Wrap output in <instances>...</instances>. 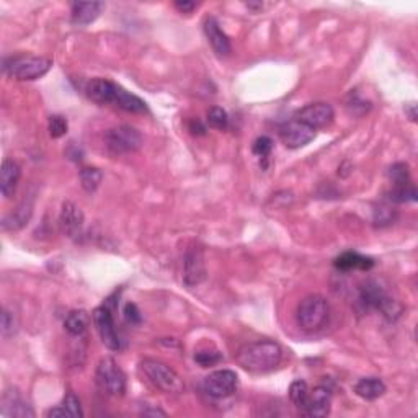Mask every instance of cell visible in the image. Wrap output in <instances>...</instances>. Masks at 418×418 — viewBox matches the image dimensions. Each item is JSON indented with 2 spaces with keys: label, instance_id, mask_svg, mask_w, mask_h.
<instances>
[{
  "label": "cell",
  "instance_id": "11",
  "mask_svg": "<svg viewBox=\"0 0 418 418\" xmlns=\"http://www.w3.org/2000/svg\"><path fill=\"white\" fill-rule=\"evenodd\" d=\"M280 137L287 149H301L316 137V129L294 120L281 126Z\"/></svg>",
  "mask_w": 418,
  "mask_h": 418
},
{
  "label": "cell",
  "instance_id": "4",
  "mask_svg": "<svg viewBox=\"0 0 418 418\" xmlns=\"http://www.w3.org/2000/svg\"><path fill=\"white\" fill-rule=\"evenodd\" d=\"M358 305L365 312L370 311H379L383 312V316L394 319L399 316L401 307L395 303L394 299H390L386 291L374 281H368L359 287L358 294Z\"/></svg>",
  "mask_w": 418,
  "mask_h": 418
},
{
  "label": "cell",
  "instance_id": "6",
  "mask_svg": "<svg viewBox=\"0 0 418 418\" xmlns=\"http://www.w3.org/2000/svg\"><path fill=\"white\" fill-rule=\"evenodd\" d=\"M95 379L98 388L108 395L121 397L126 392V376L113 358H102L97 366Z\"/></svg>",
  "mask_w": 418,
  "mask_h": 418
},
{
  "label": "cell",
  "instance_id": "8",
  "mask_svg": "<svg viewBox=\"0 0 418 418\" xmlns=\"http://www.w3.org/2000/svg\"><path fill=\"white\" fill-rule=\"evenodd\" d=\"M294 118L296 121H299V123L309 126V128L321 129L334 123L335 111L329 103L316 102L309 103V105H305L301 108V110L296 111Z\"/></svg>",
  "mask_w": 418,
  "mask_h": 418
},
{
  "label": "cell",
  "instance_id": "39",
  "mask_svg": "<svg viewBox=\"0 0 418 418\" xmlns=\"http://www.w3.org/2000/svg\"><path fill=\"white\" fill-rule=\"evenodd\" d=\"M46 417H49V418H64V417H67V413L61 406V407H54V408H51V410H48Z\"/></svg>",
  "mask_w": 418,
  "mask_h": 418
},
{
  "label": "cell",
  "instance_id": "31",
  "mask_svg": "<svg viewBox=\"0 0 418 418\" xmlns=\"http://www.w3.org/2000/svg\"><path fill=\"white\" fill-rule=\"evenodd\" d=\"M395 211L388 205H381L374 209V226L376 227H386L390 226L395 219Z\"/></svg>",
  "mask_w": 418,
  "mask_h": 418
},
{
  "label": "cell",
  "instance_id": "13",
  "mask_svg": "<svg viewBox=\"0 0 418 418\" xmlns=\"http://www.w3.org/2000/svg\"><path fill=\"white\" fill-rule=\"evenodd\" d=\"M120 88V85L108 79H92L85 87V92L90 100L98 105H115Z\"/></svg>",
  "mask_w": 418,
  "mask_h": 418
},
{
  "label": "cell",
  "instance_id": "40",
  "mask_svg": "<svg viewBox=\"0 0 418 418\" xmlns=\"http://www.w3.org/2000/svg\"><path fill=\"white\" fill-rule=\"evenodd\" d=\"M406 113L408 115L410 121L415 123V121H417V105H415V103H408V105H406Z\"/></svg>",
  "mask_w": 418,
  "mask_h": 418
},
{
  "label": "cell",
  "instance_id": "22",
  "mask_svg": "<svg viewBox=\"0 0 418 418\" xmlns=\"http://www.w3.org/2000/svg\"><path fill=\"white\" fill-rule=\"evenodd\" d=\"M88 325H90V316L87 311H84V309L70 311L64 319V329L67 334L72 336H80L82 334H85V330L88 329Z\"/></svg>",
  "mask_w": 418,
  "mask_h": 418
},
{
  "label": "cell",
  "instance_id": "30",
  "mask_svg": "<svg viewBox=\"0 0 418 418\" xmlns=\"http://www.w3.org/2000/svg\"><path fill=\"white\" fill-rule=\"evenodd\" d=\"M48 129H49V136L53 139H59L62 136H66L67 129H69V124H67V120L61 115H53L49 116V123H48Z\"/></svg>",
  "mask_w": 418,
  "mask_h": 418
},
{
  "label": "cell",
  "instance_id": "17",
  "mask_svg": "<svg viewBox=\"0 0 418 418\" xmlns=\"http://www.w3.org/2000/svg\"><path fill=\"white\" fill-rule=\"evenodd\" d=\"M2 417H15V418H33L35 412L28 403H26L18 390H10L3 394L2 399Z\"/></svg>",
  "mask_w": 418,
  "mask_h": 418
},
{
  "label": "cell",
  "instance_id": "38",
  "mask_svg": "<svg viewBox=\"0 0 418 418\" xmlns=\"http://www.w3.org/2000/svg\"><path fill=\"white\" fill-rule=\"evenodd\" d=\"M188 128H190L191 134H195V136H203V134H206V128L201 124L200 120H193Z\"/></svg>",
  "mask_w": 418,
  "mask_h": 418
},
{
  "label": "cell",
  "instance_id": "25",
  "mask_svg": "<svg viewBox=\"0 0 418 418\" xmlns=\"http://www.w3.org/2000/svg\"><path fill=\"white\" fill-rule=\"evenodd\" d=\"M79 178H80V185H82L84 190L88 193H93L98 190V187H100L103 173L95 167H84L79 172Z\"/></svg>",
  "mask_w": 418,
  "mask_h": 418
},
{
  "label": "cell",
  "instance_id": "2",
  "mask_svg": "<svg viewBox=\"0 0 418 418\" xmlns=\"http://www.w3.org/2000/svg\"><path fill=\"white\" fill-rule=\"evenodd\" d=\"M139 371L149 384L165 394H182L185 390L182 377L172 368L157 359L146 358L139 363Z\"/></svg>",
  "mask_w": 418,
  "mask_h": 418
},
{
  "label": "cell",
  "instance_id": "18",
  "mask_svg": "<svg viewBox=\"0 0 418 418\" xmlns=\"http://www.w3.org/2000/svg\"><path fill=\"white\" fill-rule=\"evenodd\" d=\"M102 2H74L70 6V20L74 25H90L103 10Z\"/></svg>",
  "mask_w": 418,
  "mask_h": 418
},
{
  "label": "cell",
  "instance_id": "37",
  "mask_svg": "<svg viewBox=\"0 0 418 418\" xmlns=\"http://www.w3.org/2000/svg\"><path fill=\"white\" fill-rule=\"evenodd\" d=\"M196 7H198L196 2H188V0H183V2L182 0H178V2H175V8H177L180 13H191Z\"/></svg>",
  "mask_w": 418,
  "mask_h": 418
},
{
  "label": "cell",
  "instance_id": "36",
  "mask_svg": "<svg viewBox=\"0 0 418 418\" xmlns=\"http://www.w3.org/2000/svg\"><path fill=\"white\" fill-rule=\"evenodd\" d=\"M123 314H124L126 321L131 323V325H139V323L142 322V314H141V311H139L137 305L134 304V303H128V304H126Z\"/></svg>",
  "mask_w": 418,
  "mask_h": 418
},
{
  "label": "cell",
  "instance_id": "7",
  "mask_svg": "<svg viewBox=\"0 0 418 418\" xmlns=\"http://www.w3.org/2000/svg\"><path fill=\"white\" fill-rule=\"evenodd\" d=\"M105 144L113 154H129V152L141 149L142 136L133 126L121 124L108 129L105 134Z\"/></svg>",
  "mask_w": 418,
  "mask_h": 418
},
{
  "label": "cell",
  "instance_id": "29",
  "mask_svg": "<svg viewBox=\"0 0 418 418\" xmlns=\"http://www.w3.org/2000/svg\"><path fill=\"white\" fill-rule=\"evenodd\" d=\"M389 177H390V180H392L394 187L412 183L410 182V172H408V165L402 164V162H399V164H394L392 167L389 169Z\"/></svg>",
  "mask_w": 418,
  "mask_h": 418
},
{
  "label": "cell",
  "instance_id": "20",
  "mask_svg": "<svg viewBox=\"0 0 418 418\" xmlns=\"http://www.w3.org/2000/svg\"><path fill=\"white\" fill-rule=\"evenodd\" d=\"M334 267L340 269V272H354V269L370 272L374 267V260L365 257V255H359L358 251H345V254L335 258Z\"/></svg>",
  "mask_w": 418,
  "mask_h": 418
},
{
  "label": "cell",
  "instance_id": "26",
  "mask_svg": "<svg viewBox=\"0 0 418 418\" xmlns=\"http://www.w3.org/2000/svg\"><path fill=\"white\" fill-rule=\"evenodd\" d=\"M309 392H311V389H309V386H307V383H305V381L299 379V381H294V383L291 384L289 399H291V402H293L301 412L304 410L305 403H307Z\"/></svg>",
  "mask_w": 418,
  "mask_h": 418
},
{
  "label": "cell",
  "instance_id": "15",
  "mask_svg": "<svg viewBox=\"0 0 418 418\" xmlns=\"http://www.w3.org/2000/svg\"><path fill=\"white\" fill-rule=\"evenodd\" d=\"M203 30L206 38H208V41L211 44V48H213V51L218 54L219 57H226L231 54L232 51L231 41H229L227 35L224 33L221 25H219V21L216 20L214 17L206 18L203 23Z\"/></svg>",
  "mask_w": 418,
  "mask_h": 418
},
{
  "label": "cell",
  "instance_id": "34",
  "mask_svg": "<svg viewBox=\"0 0 418 418\" xmlns=\"http://www.w3.org/2000/svg\"><path fill=\"white\" fill-rule=\"evenodd\" d=\"M195 361L200 366L203 368H209L218 365V363L222 361V354L218 352V350H205V352H198L195 353Z\"/></svg>",
  "mask_w": 418,
  "mask_h": 418
},
{
  "label": "cell",
  "instance_id": "1",
  "mask_svg": "<svg viewBox=\"0 0 418 418\" xmlns=\"http://www.w3.org/2000/svg\"><path fill=\"white\" fill-rule=\"evenodd\" d=\"M283 359V350L276 341L258 340L244 345L237 353V363L254 374L273 371Z\"/></svg>",
  "mask_w": 418,
  "mask_h": 418
},
{
  "label": "cell",
  "instance_id": "32",
  "mask_svg": "<svg viewBox=\"0 0 418 418\" xmlns=\"http://www.w3.org/2000/svg\"><path fill=\"white\" fill-rule=\"evenodd\" d=\"M62 408H64L67 417L69 418H82L84 417V410L82 406H80L79 397L75 394H67L62 401Z\"/></svg>",
  "mask_w": 418,
  "mask_h": 418
},
{
  "label": "cell",
  "instance_id": "33",
  "mask_svg": "<svg viewBox=\"0 0 418 418\" xmlns=\"http://www.w3.org/2000/svg\"><path fill=\"white\" fill-rule=\"evenodd\" d=\"M0 329H2V335L3 336L15 335L17 330H18L17 314L12 312V311H8V309H3L2 322H0Z\"/></svg>",
  "mask_w": 418,
  "mask_h": 418
},
{
  "label": "cell",
  "instance_id": "14",
  "mask_svg": "<svg viewBox=\"0 0 418 418\" xmlns=\"http://www.w3.org/2000/svg\"><path fill=\"white\" fill-rule=\"evenodd\" d=\"M185 272H183V278L188 286H196L206 278V267H205V257L203 251L198 247H190L185 254V262H183Z\"/></svg>",
  "mask_w": 418,
  "mask_h": 418
},
{
  "label": "cell",
  "instance_id": "3",
  "mask_svg": "<svg viewBox=\"0 0 418 418\" xmlns=\"http://www.w3.org/2000/svg\"><path fill=\"white\" fill-rule=\"evenodd\" d=\"M330 316V305L321 294H309L301 301L296 309V322L305 332L321 330Z\"/></svg>",
  "mask_w": 418,
  "mask_h": 418
},
{
  "label": "cell",
  "instance_id": "5",
  "mask_svg": "<svg viewBox=\"0 0 418 418\" xmlns=\"http://www.w3.org/2000/svg\"><path fill=\"white\" fill-rule=\"evenodd\" d=\"M53 67V61L48 57H38V56H20L13 57L10 64L3 66V70L10 75L12 79L21 80H38L43 75H46L49 69Z\"/></svg>",
  "mask_w": 418,
  "mask_h": 418
},
{
  "label": "cell",
  "instance_id": "24",
  "mask_svg": "<svg viewBox=\"0 0 418 418\" xmlns=\"http://www.w3.org/2000/svg\"><path fill=\"white\" fill-rule=\"evenodd\" d=\"M120 110L128 111V113H146L147 111V105L146 102L141 100V98L133 95V93L126 92L124 88H120L118 97H116L115 105Z\"/></svg>",
  "mask_w": 418,
  "mask_h": 418
},
{
  "label": "cell",
  "instance_id": "21",
  "mask_svg": "<svg viewBox=\"0 0 418 418\" xmlns=\"http://www.w3.org/2000/svg\"><path fill=\"white\" fill-rule=\"evenodd\" d=\"M354 392H357L358 397L365 399V401H376V399L384 395L386 384L379 377H363L354 386Z\"/></svg>",
  "mask_w": 418,
  "mask_h": 418
},
{
  "label": "cell",
  "instance_id": "28",
  "mask_svg": "<svg viewBox=\"0 0 418 418\" xmlns=\"http://www.w3.org/2000/svg\"><path fill=\"white\" fill-rule=\"evenodd\" d=\"M206 121H208V124L211 126V128L219 129V131H224V129H227V126H229V116L226 113V110L221 106L209 108L208 116H206Z\"/></svg>",
  "mask_w": 418,
  "mask_h": 418
},
{
  "label": "cell",
  "instance_id": "12",
  "mask_svg": "<svg viewBox=\"0 0 418 418\" xmlns=\"http://www.w3.org/2000/svg\"><path fill=\"white\" fill-rule=\"evenodd\" d=\"M59 221H61L62 232H64L67 237H70V239H79V237L82 236L85 218L82 209H80L75 203L66 201V203L62 205Z\"/></svg>",
  "mask_w": 418,
  "mask_h": 418
},
{
  "label": "cell",
  "instance_id": "35",
  "mask_svg": "<svg viewBox=\"0 0 418 418\" xmlns=\"http://www.w3.org/2000/svg\"><path fill=\"white\" fill-rule=\"evenodd\" d=\"M273 151V141L267 136L258 137L257 141L254 142V154L262 157V159H267V157L272 154Z\"/></svg>",
  "mask_w": 418,
  "mask_h": 418
},
{
  "label": "cell",
  "instance_id": "9",
  "mask_svg": "<svg viewBox=\"0 0 418 418\" xmlns=\"http://www.w3.org/2000/svg\"><path fill=\"white\" fill-rule=\"evenodd\" d=\"M239 386V377L231 370H219L205 377L203 390L213 399H224L232 395Z\"/></svg>",
  "mask_w": 418,
  "mask_h": 418
},
{
  "label": "cell",
  "instance_id": "19",
  "mask_svg": "<svg viewBox=\"0 0 418 418\" xmlns=\"http://www.w3.org/2000/svg\"><path fill=\"white\" fill-rule=\"evenodd\" d=\"M21 177V169L15 160L6 159L2 162V170H0V190L3 198H12L17 190L18 182Z\"/></svg>",
  "mask_w": 418,
  "mask_h": 418
},
{
  "label": "cell",
  "instance_id": "16",
  "mask_svg": "<svg viewBox=\"0 0 418 418\" xmlns=\"http://www.w3.org/2000/svg\"><path fill=\"white\" fill-rule=\"evenodd\" d=\"M330 403H332V392L329 388H319L312 389L309 392L307 403H305L303 413L305 417H314V418H322L327 417L330 413Z\"/></svg>",
  "mask_w": 418,
  "mask_h": 418
},
{
  "label": "cell",
  "instance_id": "23",
  "mask_svg": "<svg viewBox=\"0 0 418 418\" xmlns=\"http://www.w3.org/2000/svg\"><path fill=\"white\" fill-rule=\"evenodd\" d=\"M31 214H33V203L31 201H23L18 208L13 211L12 214H8L3 221V229H12V231H18L23 226H26L30 221Z\"/></svg>",
  "mask_w": 418,
  "mask_h": 418
},
{
  "label": "cell",
  "instance_id": "27",
  "mask_svg": "<svg viewBox=\"0 0 418 418\" xmlns=\"http://www.w3.org/2000/svg\"><path fill=\"white\" fill-rule=\"evenodd\" d=\"M389 200L392 203H412V201H417V190L412 183H407V185H399L394 187L392 191L389 193Z\"/></svg>",
  "mask_w": 418,
  "mask_h": 418
},
{
  "label": "cell",
  "instance_id": "10",
  "mask_svg": "<svg viewBox=\"0 0 418 418\" xmlns=\"http://www.w3.org/2000/svg\"><path fill=\"white\" fill-rule=\"evenodd\" d=\"M92 319H93V325H95L103 345H105L108 350H111V352H118L121 348V341L118 334H116L115 321H113V316H111L110 309L105 307V305L97 307L95 311H93Z\"/></svg>",
  "mask_w": 418,
  "mask_h": 418
}]
</instances>
